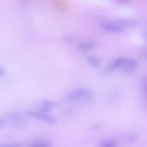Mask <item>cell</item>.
Returning a JSON list of instances; mask_svg holds the SVG:
<instances>
[{
  "instance_id": "cell-12",
  "label": "cell",
  "mask_w": 147,
  "mask_h": 147,
  "mask_svg": "<svg viewBox=\"0 0 147 147\" xmlns=\"http://www.w3.org/2000/svg\"><path fill=\"white\" fill-rule=\"evenodd\" d=\"M142 87H143V90L145 93V94L147 96V77H146L145 78H144L142 82Z\"/></svg>"
},
{
  "instance_id": "cell-10",
  "label": "cell",
  "mask_w": 147,
  "mask_h": 147,
  "mask_svg": "<svg viewBox=\"0 0 147 147\" xmlns=\"http://www.w3.org/2000/svg\"><path fill=\"white\" fill-rule=\"evenodd\" d=\"M26 147H51V144L46 141H39L33 142Z\"/></svg>"
},
{
  "instance_id": "cell-11",
  "label": "cell",
  "mask_w": 147,
  "mask_h": 147,
  "mask_svg": "<svg viewBox=\"0 0 147 147\" xmlns=\"http://www.w3.org/2000/svg\"><path fill=\"white\" fill-rule=\"evenodd\" d=\"M0 147H22V144L18 142L14 143H2L0 144Z\"/></svg>"
},
{
  "instance_id": "cell-16",
  "label": "cell",
  "mask_w": 147,
  "mask_h": 147,
  "mask_svg": "<svg viewBox=\"0 0 147 147\" xmlns=\"http://www.w3.org/2000/svg\"><path fill=\"white\" fill-rule=\"evenodd\" d=\"M119 1L123 4H128L130 3V0H119Z\"/></svg>"
},
{
  "instance_id": "cell-7",
  "label": "cell",
  "mask_w": 147,
  "mask_h": 147,
  "mask_svg": "<svg viewBox=\"0 0 147 147\" xmlns=\"http://www.w3.org/2000/svg\"><path fill=\"white\" fill-rule=\"evenodd\" d=\"M97 43L94 40H82L77 43V47L82 51H89L96 48Z\"/></svg>"
},
{
  "instance_id": "cell-14",
  "label": "cell",
  "mask_w": 147,
  "mask_h": 147,
  "mask_svg": "<svg viewBox=\"0 0 147 147\" xmlns=\"http://www.w3.org/2000/svg\"><path fill=\"white\" fill-rule=\"evenodd\" d=\"M6 73H7L6 69L4 68L2 65H0V77L5 76Z\"/></svg>"
},
{
  "instance_id": "cell-15",
  "label": "cell",
  "mask_w": 147,
  "mask_h": 147,
  "mask_svg": "<svg viewBox=\"0 0 147 147\" xmlns=\"http://www.w3.org/2000/svg\"><path fill=\"white\" fill-rule=\"evenodd\" d=\"M143 37H144V40L147 42V30L144 32V33H143Z\"/></svg>"
},
{
  "instance_id": "cell-3",
  "label": "cell",
  "mask_w": 147,
  "mask_h": 147,
  "mask_svg": "<svg viewBox=\"0 0 147 147\" xmlns=\"http://www.w3.org/2000/svg\"><path fill=\"white\" fill-rule=\"evenodd\" d=\"M131 22L127 20H115L104 22L101 24V28L105 32L112 33H121L130 27Z\"/></svg>"
},
{
  "instance_id": "cell-2",
  "label": "cell",
  "mask_w": 147,
  "mask_h": 147,
  "mask_svg": "<svg viewBox=\"0 0 147 147\" xmlns=\"http://www.w3.org/2000/svg\"><path fill=\"white\" fill-rule=\"evenodd\" d=\"M65 98L71 103H88L93 100L94 93L89 88H78L69 92Z\"/></svg>"
},
{
  "instance_id": "cell-6",
  "label": "cell",
  "mask_w": 147,
  "mask_h": 147,
  "mask_svg": "<svg viewBox=\"0 0 147 147\" xmlns=\"http://www.w3.org/2000/svg\"><path fill=\"white\" fill-rule=\"evenodd\" d=\"M57 103L54 101V100H42L36 103L35 109L40 111L48 113V112H50L53 110H54L57 107Z\"/></svg>"
},
{
  "instance_id": "cell-17",
  "label": "cell",
  "mask_w": 147,
  "mask_h": 147,
  "mask_svg": "<svg viewBox=\"0 0 147 147\" xmlns=\"http://www.w3.org/2000/svg\"><path fill=\"white\" fill-rule=\"evenodd\" d=\"M144 57L147 58V49L146 50H145V52H144Z\"/></svg>"
},
{
  "instance_id": "cell-9",
  "label": "cell",
  "mask_w": 147,
  "mask_h": 147,
  "mask_svg": "<svg viewBox=\"0 0 147 147\" xmlns=\"http://www.w3.org/2000/svg\"><path fill=\"white\" fill-rule=\"evenodd\" d=\"M118 142L113 139H107L99 143V147H117Z\"/></svg>"
},
{
  "instance_id": "cell-5",
  "label": "cell",
  "mask_w": 147,
  "mask_h": 147,
  "mask_svg": "<svg viewBox=\"0 0 147 147\" xmlns=\"http://www.w3.org/2000/svg\"><path fill=\"white\" fill-rule=\"evenodd\" d=\"M7 123L14 129H21L25 126L26 121L24 118L17 113H11L5 116Z\"/></svg>"
},
{
  "instance_id": "cell-1",
  "label": "cell",
  "mask_w": 147,
  "mask_h": 147,
  "mask_svg": "<svg viewBox=\"0 0 147 147\" xmlns=\"http://www.w3.org/2000/svg\"><path fill=\"white\" fill-rule=\"evenodd\" d=\"M138 63L135 59L131 57H119L110 64L109 70L110 71L120 72L124 74H131L135 72Z\"/></svg>"
},
{
  "instance_id": "cell-4",
  "label": "cell",
  "mask_w": 147,
  "mask_h": 147,
  "mask_svg": "<svg viewBox=\"0 0 147 147\" xmlns=\"http://www.w3.org/2000/svg\"><path fill=\"white\" fill-rule=\"evenodd\" d=\"M26 115L28 117L33 118L37 121L43 122V123H48V124H55L56 123V118L53 117L51 115L48 114V113L40 111L38 110H28L25 112Z\"/></svg>"
},
{
  "instance_id": "cell-13",
  "label": "cell",
  "mask_w": 147,
  "mask_h": 147,
  "mask_svg": "<svg viewBox=\"0 0 147 147\" xmlns=\"http://www.w3.org/2000/svg\"><path fill=\"white\" fill-rule=\"evenodd\" d=\"M7 124L5 118H0V129H2Z\"/></svg>"
},
{
  "instance_id": "cell-8",
  "label": "cell",
  "mask_w": 147,
  "mask_h": 147,
  "mask_svg": "<svg viewBox=\"0 0 147 147\" xmlns=\"http://www.w3.org/2000/svg\"><path fill=\"white\" fill-rule=\"evenodd\" d=\"M86 61L89 66L94 67V68L98 67L101 64L100 57L95 55H90L86 57Z\"/></svg>"
}]
</instances>
